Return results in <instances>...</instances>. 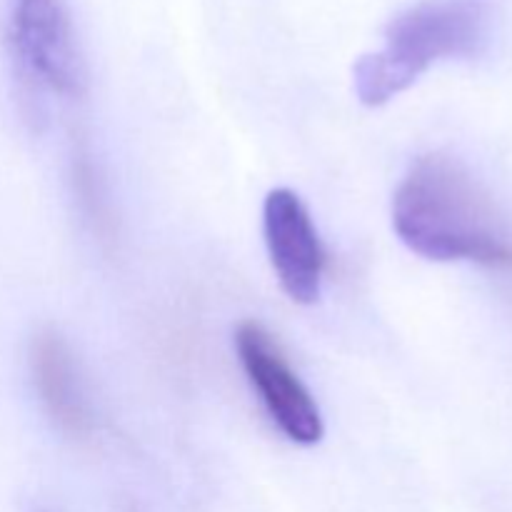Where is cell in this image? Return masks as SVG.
Returning <instances> with one entry per match:
<instances>
[{
    "instance_id": "6da1fadb",
    "label": "cell",
    "mask_w": 512,
    "mask_h": 512,
    "mask_svg": "<svg viewBox=\"0 0 512 512\" xmlns=\"http://www.w3.org/2000/svg\"><path fill=\"white\" fill-rule=\"evenodd\" d=\"M393 228L405 248L435 263H512L488 195L453 155L425 153L410 163L393 195Z\"/></svg>"
},
{
    "instance_id": "7a4b0ae2",
    "label": "cell",
    "mask_w": 512,
    "mask_h": 512,
    "mask_svg": "<svg viewBox=\"0 0 512 512\" xmlns=\"http://www.w3.org/2000/svg\"><path fill=\"white\" fill-rule=\"evenodd\" d=\"M485 38L488 0H423L388 25L378 53L355 63V95L368 108L390 103L440 60L478 55Z\"/></svg>"
},
{
    "instance_id": "3957f363",
    "label": "cell",
    "mask_w": 512,
    "mask_h": 512,
    "mask_svg": "<svg viewBox=\"0 0 512 512\" xmlns=\"http://www.w3.org/2000/svg\"><path fill=\"white\" fill-rule=\"evenodd\" d=\"M5 45L33 93L80 98L85 60L65 0H5Z\"/></svg>"
},
{
    "instance_id": "277c9868",
    "label": "cell",
    "mask_w": 512,
    "mask_h": 512,
    "mask_svg": "<svg viewBox=\"0 0 512 512\" xmlns=\"http://www.w3.org/2000/svg\"><path fill=\"white\" fill-rule=\"evenodd\" d=\"M235 350L250 385L280 433L295 445L320 443L325 433L323 415L275 335L258 320H243L235 328Z\"/></svg>"
},
{
    "instance_id": "5b68a950",
    "label": "cell",
    "mask_w": 512,
    "mask_h": 512,
    "mask_svg": "<svg viewBox=\"0 0 512 512\" xmlns=\"http://www.w3.org/2000/svg\"><path fill=\"white\" fill-rule=\"evenodd\" d=\"M263 235L283 293L313 305L323 290L325 248L310 210L290 188L270 190L263 203Z\"/></svg>"
},
{
    "instance_id": "8992f818",
    "label": "cell",
    "mask_w": 512,
    "mask_h": 512,
    "mask_svg": "<svg viewBox=\"0 0 512 512\" xmlns=\"http://www.w3.org/2000/svg\"><path fill=\"white\" fill-rule=\"evenodd\" d=\"M35 393L48 418L70 438H90L98 428L78 360L63 335L45 330L30 348Z\"/></svg>"
},
{
    "instance_id": "52a82bcc",
    "label": "cell",
    "mask_w": 512,
    "mask_h": 512,
    "mask_svg": "<svg viewBox=\"0 0 512 512\" xmlns=\"http://www.w3.org/2000/svg\"><path fill=\"white\" fill-rule=\"evenodd\" d=\"M38 512H53V510H38Z\"/></svg>"
}]
</instances>
